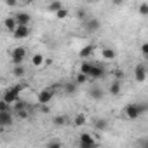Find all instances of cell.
<instances>
[{"instance_id": "6da1fadb", "label": "cell", "mask_w": 148, "mask_h": 148, "mask_svg": "<svg viewBox=\"0 0 148 148\" xmlns=\"http://www.w3.org/2000/svg\"><path fill=\"white\" fill-rule=\"evenodd\" d=\"M26 87V84L25 82H21V84H16V86H11L4 94H2V98H0V99H4L9 106H12L18 99H19V94H21V91Z\"/></svg>"}, {"instance_id": "7a4b0ae2", "label": "cell", "mask_w": 148, "mask_h": 148, "mask_svg": "<svg viewBox=\"0 0 148 148\" xmlns=\"http://www.w3.org/2000/svg\"><path fill=\"white\" fill-rule=\"evenodd\" d=\"M145 112H146V103H129V105L124 108L125 117H127V119H131V120L139 119Z\"/></svg>"}, {"instance_id": "3957f363", "label": "cell", "mask_w": 148, "mask_h": 148, "mask_svg": "<svg viewBox=\"0 0 148 148\" xmlns=\"http://www.w3.org/2000/svg\"><path fill=\"white\" fill-rule=\"evenodd\" d=\"M25 59H26V49L23 45H18L11 51V61L14 66L18 64H25Z\"/></svg>"}, {"instance_id": "277c9868", "label": "cell", "mask_w": 148, "mask_h": 148, "mask_svg": "<svg viewBox=\"0 0 148 148\" xmlns=\"http://www.w3.org/2000/svg\"><path fill=\"white\" fill-rule=\"evenodd\" d=\"M52 98H54V91H52L51 87H47V89H42V91L38 92L37 101H38L42 106H49L51 101H52Z\"/></svg>"}, {"instance_id": "5b68a950", "label": "cell", "mask_w": 148, "mask_h": 148, "mask_svg": "<svg viewBox=\"0 0 148 148\" xmlns=\"http://www.w3.org/2000/svg\"><path fill=\"white\" fill-rule=\"evenodd\" d=\"M105 68L101 66V64H94L92 63V66H91V71H89V79H92V80H99V79H103L105 77Z\"/></svg>"}, {"instance_id": "8992f818", "label": "cell", "mask_w": 148, "mask_h": 148, "mask_svg": "<svg viewBox=\"0 0 148 148\" xmlns=\"http://www.w3.org/2000/svg\"><path fill=\"white\" fill-rule=\"evenodd\" d=\"M12 124H14L12 112H0V127H11Z\"/></svg>"}, {"instance_id": "52a82bcc", "label": "cell", "mask_w": 148, "mask_h": 148, "mask_svg": "<svg viewBox=\"0 0 148 148\" xmlns=\"http://www.w3.org/2000/svg\"><path fill=\"white\" fill-rule=\"evenodd\" d=\"M99 28H101V21H99L98 18H89V19L86 21V32H89V33H96Z\"/></svg>"}, {"instance_id": "ba28073f", "label": "cell", "mask_w": 148, "mask_h": 148, "mask_svg": "<svg viewBox=\"0 0 148 148\" xmlns=\"http://www.w3.org/2000/svg\"><path fill=\"white\" fill-rule=\"evenodd\" d=\"M14 19H16L18 26H28L30 21H32V16L28 12H16L14 14Z\"/></svg>"}, {"instance_id": "9c48e42d", "label": "cell", "mask_w": 148, "mask_h": 148, "mask_svg": "<svg viewBox=\"0 0 148 148\" xmlns=\"http://www.w3.org/2000/svg\"><path fill=\"white\" fill-rule=\"evenodd\" d=\"M28 35H30V28L28 26H18L12 32V37L16 40H25V38H28Z\"/></svg>"}, {"instance_id": "30bf717a", "label": "cell", "mask_w": 148, "mask_h": 148, "mask_svg": "<svg viewBox=\"0 0 148 148\" xmlns=\"http://www.w3.org/2000/svg\"><path fill=\"white\" fill-rule=\"evenodd\" d=\"M134 79H136L138 82H145V80H146V66H145L143 63L134 68Z\"/></svg>"}, {"instance_id": "8fae6325", "label": "cell", "mask_w": 148, "mask_h": 148, "mask_svg": "<svg viewBox=\"0 0 148 148\" xmlns=\"http://www.w3.org/2000/svg\"><path fill=\"white\" fill-rule=\"evenodd\" d=\"M92 52H94V45H92V44H87V45H84V47L79 51V56H80L82 59H87V58L92 56Z\"/></svg>"}, {"instance_id": "7c38bea8", "label": "cell", "mask_w": 148, "mask_h": 148, "mask_svg": "<svg viewBox=\"0 0 148 148\" xmlns=\"http://www.w3.org/2000/svg\"><path fill=\"white\" fill-rule=\"evenodd\" d=\"M94 143L96 141H94L92 134H89V132H82L79 136V145H94Z\"/></svg>"}, {"instance_id": "4fadbf2b", "label": "cell", "mask_w": 148, "mask_h": 148, "mask_svg": "<svg viewBox=\"0 0 148 148\" xmlns=\"http://www.w3.org/2000/svg\"><path fill=\"white\" fill-rule=\"evenodd\" d=\"M4 26H5V30H9L11 33L18 28V23H16V19H14V16H9V18H5L4 19Z\"/></svg>"}, {"instance_id": "5bb4252c", "label": "cell", "mask_w": 148, "mask_h": 148, "mask_svg": "<svg viewBox=\"0 0 148 148\" xmlns=\"http://www.w3.org/2000/svg\"><path fill=\"white\" fill-rule=\"evenodd\" d=\"M108 91H110V94H112V96H119V94H120V91H122V84H120V80H113V82L110 84Z\"/></svg>"}, {"instance_id": "9a60e30c", "label": "cell", "mask_w": 148, "mask_h": 148, "mask_svg": "<svg viewBox=\"0 0 148 148\" xmlns=\"http://www.w3.org/2000/svg\"><path fill=\"white\" fill-rule=\"evenodd\" d=\"M101 56H103V59H106V61H113L115 56H117V52H115L112 47H105V49L101 51Z\"/></svg>"}, {"instance_id": "2e32d148", "label": "cell", "mask_w": 148, "mask_h": 148, "mask_svg": "<svg viewBox=\"0 0 148 148\" xmlns=\"http://www.w3.org/2000/svg\"><path fill=\"white\" fill-rule=\"evenodd\" d=\"M44 63H45V58H44V54L37 52V54H33V56H32V64H33V66L40 68V66H42Z\"/></svg>"}, {"instance_id": "e0dca14e", "label": "cell", "mask_w": 148, "mask_h": 148, "mask_svg": "<svg viewBox=\"0 0 148 148\" xmlns=\"http://www.w3.org/2000/svg\"><path fill=\"white\" fill-rule=\"evenodd\" d=\"M12 75H14V77H18V79H23V77L26 75L25 64H18V66H14V68H12Z\"/></svg>"}, {"instance_id": "ac0fdd59", "label": "cell", "mask_w": 148, "mask_h": 148, "mask_svg": "<svg viewBox=\"0 0 148 148\" xmlns=\"http://www.w3.org/2000/svg\"><path fill=\"white\" fill-rule=\"evenodd\" d=\"M89 94H91V98H92V99H96V101H99V99H103V96H105V92H103V89H99V87H92Z\"/></svg>"}, {"instance_id": "d6986e66", "label": "cell", "mask_w": 148, "mask_h": 148, "mask_svg": "<svg viewBox=\"0 0 148 148\" xmlns=\"http://www.w3.org/2000/svg\"><path fill=\"white\" fill-rule=\"evenodd\" d=\"M94 129H98V131H106V129H108V120H106V119H98V120H94Z\"/></svg>"}, {"instance_id": "ffe728a7", "label": "cell", "mask_w": 148, "mask_h": 148, "mask_svg": "<svg viewBox=\"0 0 148 148\" xmlns=\"http://www.w3.org/2000/svg\"><path fill=\"white\" fill-rule=\"evenodd\" d=\"M91 66H92L91 61H84V63L80 64V71H79V73H82V75L87 77V75H89V71H91ZM87 79H89V77H87Z\"/></svg>"}, {"instance_id": "44dd1931", "label": "cell", "mask_w": 148, "mask_h": 148, "mask_svg": "<svg viewBox=\"0 0 148 148\" xmlns=\"http://www.w3.org/2000/svg\"><path fill=\"white\" fill-rule=\"evenodd\" d=\"M63 7H64V5H63V4H61V2H51V4H49V5H47V9H49V11H51V12H54V14H56V12H58V11H61V9H63Z\"/></svg>"}, {"instance_id": "7402d4cb", "label": "cell", "mask_w": 148, "mask_h": 148, "mask_svg": "<svg viewBox=\"0 0 148 148\" xmlns=\"http://www.w3.org/2000/svg\"><path fill=\"white\" fill-rule=\"evenodd\" d=\"M77 87H79V86H77L75 82H68V84H64V92H66V94H73V92L77 91Z\"/></svg>"}, {"instance_id": "603a6c76", "label": "cell", "mask_w": 148, "mask_h": 148, "mask_svg": "<svg viewBox=\"0 0 148 148\" xmlns=\"http://www.w3.org/2000/svg\"><path fill=\"white\" fill-rule=\"evenodd\" d=\"M52 124H54L56 127H63V125L66 124V117H63V115H58V117H54V119H52Z\"/></svg>"}, {"instance_id": "cb8c5ba5", "label": "cell", "mask_w": 148, "mask_h": 148, "mask_svg": "<svg viewBox=\"0 0 148 148\" xmlns=\"http://www.w3.org/2000/svg\"><path fill=\"white\" fill-rule=\"evenodd\" d=\"M87 80H89V79H87L86 75H82V73H77V77H75V84H77V86H84Z\"/></svg>"}, {"instance_id": "d4e9b609", "label": "cell", "mask_w": 148, "mask_h": 148, "mask_svg": "<svg viewBox=\"0 0 148 148\" xmlns=\"http://www.w3.org/2000/svg\"><path fill=\"white\" fill-rule=\"evenodd\" d=\"M73 124H75L77 127H80V125H84V124H86V115H82V113H79V115L75 117V120H73Z\"/></svg>"}, {"instance_id": "484cf974", "label": "cell", "mask_w": 148, "mask_h": 148, "mask_svg": "<svg viewBox=\"0 0 148 148\" xmlns=\"http://www.w3.org/2000/svg\"><path fill=\"white\" fill-rule=\"evenodd\" d=\"M66 16H68V9H66V7H63L61 11L56 12V18H58V19H64Z\"/></svg>"}, {"instance_id": "4316f807", "label": "cell", "mask_w": 148, "mask_h": 148, "mask_svg": "<svg viewBox=\"0 0 148 148\" xmlns=\"http://www.w3.org/2000/svg\"><path fill=\"white\" fill-rule=\"evenodd\" d=\"M139 14H141V16H146V14H148V2H143V4L139 5Z\"/></svg>"}, {"instance_id": "83f0119b", "label": "cell", "mask_w": 148, "mask_h": 148, "mask_svg": "<svg viewBox=\"0 0 148 148\" xmlns=\"http://www.w3.org/2000/svg\"><path fill=\"white\" fill-rule=\"evenodd\" d=\"M0 112H12V110H11V106H9L4 99H0Z\"/></svg>"}, {"instance_id": "f1b7e54d", "label": "cell", "mask_w": 148, "mask_h": 148, "mask_svg": "<svg viewBox=\"0 0 148 148\" xmlns=\"http://www.w3.org/2000/svg\"><path fill=\"white\" fill-rule=\"evenodd\" d=\"M87 18V11L86 9H77V19H86Z\"/></svg>"}, {"instance_id": "f546056e", "label": "cell", "mask_w": 148, "mask_h": 148, "mask_svg": "<svg viewBox=\"0 0 148 148\" xmlns=\"http://www.w3.org/2000/svg\"><path fill=\"white\" fill-rule=\"evenodd\" d=\"M45 148H61V143L59 141H49Z\"/></svg>"}, {"instance_id": "4dcf8cb0", "label": "cell", "mask_w": 148, "mask_h": 148, "mask_svg": "<svg viewBox=\"0 0 148 148\" xmlns=\"http://www.w3.org/2000/svg\"><path fill=\"white\" fill-rule=\"evenodd\" d=\"M141 54H143L145 58H148V42H145V44L141 45Z\"/></svg>"}, {"instance_id": "1f68e13d", "label": "cell", "mask_w": 148, "mask_h": 148, "mask_svg": "<svg viewBox=\"0 0 148 148\" xmlns=\"http://www.w3.org/2000/svg\"><path fill=\"white\" fill-rule=\"evenodd\" d=\"M16 115H18L19 119H28V112H26V110H21V112H16Z\"/></svg>"}, {"instance_id": "d6a6232c", "label": "cell", "mask_w": 148, "mask_h": 148, "mask_svg": "<svg viewBox=\"0 0 148 148\" xmlns=\"http://www.w3.org/2000/svg\"><path fill=\"white\" fill-rule=\"evenodd\" d=\"M5 5H7V7H14V5H18V2H16V0H7Z\"/></svg>"}, {"instance_id": "836d02e7", "label": "cell", "mask_w": 148, "mask_h": 148, "mask_svg": "<svg viewBox=\"0 0 148 148\" xmlns=\"http://www.w3.org/2000/svg\"><path fill=\"white\" fill-rule=\"evenodd\" d=\"M79 148H96V143L94 145H79Z\"/></svg>"}, {"instance_id": "e575fe53", "label": "cell", "mask_w": 148, "mask_h": 148, "mask_svg": "<svg viewBox=\"0 0 148 148\" xmlns=\"http://www.w3.org/2000/svg\"><path fill=\"white\" fill-rule=\"evenodd\" d=\"M115 77H117V79H122V77H124V73H122V71H117V73H115Z\"/></svg>"}, {"instance_id": "d590c367", "label": "cell", "mask_w": 148, "mask_h": 148, "mask_svg": "<svg viewBox=\"0 0 148 148\" xmlns=\"http://www.w3.org/2000/svg\"><path fill=\"white\" fill-rule=\"evenodd\" d=\"M42 113H49V106H42Z\"/></svg>"}, {"instance_id": "8d00e7d4", "label": "cell", "mask_w": 148, "mask_h": 148, "mask_svg": "<svg viewBox=\"0 0 148 148\" xmlns=\"http://www.w3.org/2000/svg\"><path fill=\"white\" fill-rule=\"evenodd\" d=\"M141 148H148V143H146V141H145V143H143V146H141Z\"/></svg>"}]
</instances>
